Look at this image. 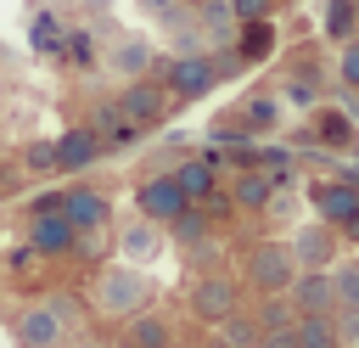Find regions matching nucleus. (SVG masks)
Here are the masks:
<instances>
[{
  "instance_id": "nucleus-1",
  "label": "nucleus",
  "mask_w": 359,
  "mask_h": 348,
  "mask_svg": "<svg viewBox=\"0 0 359 348\" xmlns=\"http://www.w3.org/2000/svg\"><path fill=\"white\" fill-rule=\"evenodd\" d=\"M157 84L168 90V101H196V95H208V90L219 84V62H213L208 51L174 56V62L163 67V79H157Z\"/></svg>"
},
{
  "instance_id": "nucleus-2",
  "label": "nucleus",
  "mask_w": 359,
  "mask_h": 348,
  "mask_svg": "<svg viewBox=\"0 0 359 348\" xmlns=\"http://www.w3.org/2000/svg\"><path fill=\"white\" fill-rule=\"evenodd\" d=\"M146 297H151V281L140 275V269H101V281H95V303L107 309V314H118V320H129L135 309H146Z\"/></svg>"
},
{
  "instance_id": "nucleus-3",
  "label": "nucleus",
  "mask_w": 359,
  "mask_h": 348,
  "mask_svg": "<svg viewBox=\"0 0 359 348\" xmlns=\"http://www.w3.org/2000/svg\"><path fill=\"white\" fill-rule=\"evenodd\" d=\"M163 112H168V90L146 73V79H123V90H118V118L129 123V129H151V123H163Z\"/></svg>"
},
{
  "instance_id": "nucleus-4",
  "label": "nucleus",
  "mask_w": 359,
  "mask_h": 348,
  "mask_svg": "<svg viewBox=\"0 0 359 348\" xmlns=\"http://www.w3.org/2000/svg\"><path fill=\"white\" fill-rule=\"evenodd\" d=\"M292 275H297V264H292V253L280 247V241H258L252 253H247V281L258 286V292H286L292 286Z\"/></svg>"
},
{
  "instance_id": "nucleus-5",
  "label": "nucleus",
  "mask_w": 359,
  "mask_h": 348,
  "mask_svg": "<svg viewBox=\"0 0 359 348\" xmlns=\"http://www.w3.org/2000/svg\"><path fill=\"white\" fill-rule=\"evenodd\" d=\"M135 208H140V219H151V225H168L180 208H191V196L174 185V174H151V180H140V191H135Z\"/></svg>"
},
{
  "instance_id": "nucleus-6",
  "label": "nucleus",
  "mask_w": 359,
  "mask_h": 348,
  "mask_svg": "<svg viewBox=\"0 0 359 348\" xmlns=\"http://www.w3.org/2000/svg\"><path fill=\"white\" fill-rule=\"evenodd\" d=\"M73 236H79V230L67 225L62 208L28 219V253H39V258H62V253H73Z\"/></svg>"
},
{
  "instance_id": "nucleus-7",
  "label": "nucleus",
  "mask_w": 359,
  "mask_h": 348,
  "mask_svg": "<svg viewBox=\"0 0 359 348\" xmlns=\"http://www.w3.org/2000/svg\"><path fill=\"white\" fill-rule=\"evenodd\" d=\"M292 309L297 314H331L337 309V292H331V269H297L292 286H286Z\"/></svg>"
},
{
  "instance_id": "nucleus-8",
  "label": "nucleus",
  "mask_w": 359,
  "mask_h": 348,
  "mask_svg": "<svg viewBox=\"0 0 359 348\" xmlns=\"http://www.w3.org/2000/svg\"><path fill=\"white\" fill-rule=\"evenodd\" d=\"M67 342V326L50 314V303H34L17 314V348H62Z\"/></svg>"
},
{
  "instance_id": "nucleus-9",
  "label": "nucleus",
  "mask_w": 359,
  "mask_h": 348,
  "mask_svg": "<svg viewBox=\"0 0 359 348\" xmlns=\"http://www.w3.org/2000/svg\"><path fill=\"white\" fill-rule=\"evenodd\" d=\"M286 253H292L297 269H331V258H337V230H331V225H303Z\"/></svg>"
},
{
  "instance_id": "nucleus-10",
  "label": "nucleus",
  "mask_w": 359,
  "mask_h": 348,
  "mask_svg": "<svg viewBox=\"0 0 359 348\" xmlns=\"http://www.w3.org/2000/svg\"><path fill=\"white\" fill-rule=\"evenodd\" d=\"M107 73H118V79H146V73H157V56H151V45H146L140 34H123V39H112V51H107Z\"/></svg>"
},
{
  "instance_id": "nucleus-11",
  "label": "nucleus",
  "mask_w": 359,
  "mask_h": 348,
  "mask_svg": "<svg viewBox=\"0 0 359 348\" xmlns=\"http://www.w3.org/2000/svg\"><path fill=\"white\" fill-rule=\"evenodd\" d=\"M56 146V168H67V174H84L95 157H101V135L90 129V123H73L62 140H50Z\"/></svg>"
},
{
  "instance_id": "nucleus-12",
  "label": "nucleus",
  "mask_w": 359,
  "mask_h": 348,
  "mask_svg": "<svg viewBox=\"0 0 359 348\" xmlns=\"http://www.w3.org/2000/svg\"><path fill=\"white\" fill-rule=\"evenodd\" d=\"M191 309H196V320L219 326L224 314H236V286H230L224 275H202V281H196V292H191Z\"/></svg>"
},
{
  "instance_id": "nucleus-13",
  "label": "nucleus",
  "mask_w": 359,
  "mask_h": 348,
  "mask_svg": "<svg viewBox=\"0 0 359 348\" xmlns=\"http://www.w3.org/2000/svg\"><path fill=\"white\" fill-rule=\"evenodd\" d=\"M191 17H196V34H202V45H208V51H219V45H230V39H236L230 0H196V6H191Z\"/></svg>"
},
{
  "instance_id": "nucleus-14",
  "label": "nucleus",
  "mask_w": 359,
  "mask_h": 348,
  "mask_svg": "<svg viewBox=\"0 0 359 348\" xmlns=\"http://www.w3.org/2000/svg\"><path fill=\"white\" fill-rule=\"evenodd\" d=\"M62 213H67L73 230H101L107 225V196L90 191V185H73V191H62Z\"/></svg>"
},
{
  "instance_id": "nucleus-15",
  "label": "nucleus",
  "mask_w": 359,
  "mask_h": 348,
  "mask_svg": "<svg viewBox=\"0 0 359 348\" xmlns=\"http://www.w3.org/2000/svg\"><path fill=\"white\" fill-rule=\"evenodd\" d=\"M314 208H320V219H325V225H342V219H353V213H359V185H348V180L314 185Z\"/></svg>"
},
{
  "instance_id": "nucleus-16",
  "label": "nucleus",
  "mask_w": 359,
  "mask_h": 348,
  "mask_svg": "<svg viewBox=\"0 0 359 348\" xmlns=\"http://www.w3.org/2000/svg\"><path fill=\"white\" fill-rule=\"evenodd\" d=\"M174 185H180L191 202H213V185H219V174H213V157H185V163L174 168Z\"/></svg>"
},
{
  "instance_id": "nucleus-17",
  "label": "nucleus",
  "mask_w": 359,
  "mask_h": 348,
  "mask_svg": "<svg viewBox=\"0 0 359 348\" xmlns=\"http://www.w3.org/2000/svg\"><path fill=\"white\" fill-rule=\"evenodd\" d=\"M123 342H129V348H174V326H168L163 314H146V309H135V314H129V331H123Z\"/></svg>"
},
{
  "instance_id": "nucleus-18",
  "label": "nucleus",
  "mask_w": 359,
  "mask_h": 348,
  "mask_svg": "<svg viewBox=\"0 0 359 348\" xmlns=\"http://www.w3.org/2000/svg\"><path fill=\"white\" fill-rule=\"evenodd\" d=\"M275 51V28H269V17H258V22H236V56L241 62H264Z\"/></svg>"
},
{
  "instance_id": "nucleus-19",
  "label": "nucleus",
  "mask_w": 359,
  "mask_h": 348,
  "mask_svg": "<svg viewBox=\"0 0 359 348\" xmlns=\"http://www.w3.org/2000/svg\"><path fill=\"white\" fill-rule=\"evenodd\" d=\"M292 342L297 348H337L342 337H337V320L331 314H297L292 320Z\"/></svg>"
},
{
  "instance_id": "nucleus-20",
  "label": "nucleus",
  "mask_w": 359,
  "mask_h": 348,
  "mask_svg": "<svg viewBox=\"0 0 359 348\" xmlns=\"http://www.w3.org/2000/svg\"><path fill=\"white\" fill-rule=\"evenodd\" d=\"M62 39H67L62 17H56V11H34V22H28V45H34L39 56H62Z\"/></svg>"
},
{
  "instance_id": "nucleus-21",
  "label": "nucleus",
  "mask_w": 359,
  "mask_h": 348,
  "mask_svg": "<svg viewBox=\"0 0 359 348\" xmlns=\"http://www.w3.org/2000/svg\"><path fill=\"white\" fill-rule=\"evenodd\" d=\"M280 123V101L275 95H252L241 112H236V129L241 135H264V129H275Z\"/></svg>"
},
{
  "instance_id": "nucleus-22",
  "label": "nucleus",
  "mask_w": 359,
  "mask_h": 348,
  "mask_svg": "<svg viewBox=\"0 0 359 348\" xmlns=\"http://www.w3.org/2000/svg\"><path fill=\"white\" fill-rule=\"evenodd\" d=\"M230 196H236L241 208H252V213H258V208H269V202H275V180H269V168H247V174L236 180V191H230Z\"/></svg>"
},
{
  "instance_id": "nucleus-23",
  "label": "nucleus",
  "mask_w": 359,
  "mask_h": 348,
  "mask_svg": "<svg viewBox=\"0 0 359 348\" xmlns=\"http://www.w3.org/2000/svg\"><path fill=\"white\" fill-rule=\"evenodd\" d=\"M359 34V6L353 0H325V39H353Z\"/></svg>"
},
{
  "instance_id": "nucleus-24",
  "label": "nucleus",
  "mask_w": 359,
  "mask_h": 348,
  "mask_svg": "<svg viewBox=\"0 0 359 348\" xmlns=\"http://www.w3.org/2000/svg\"><path fill=\"white\" fill-rule=\"evenodd\" d=\"M168 225H174V241H180V247H196V241H208V219L196 213V202H191V208H180Z\"/></svg>"
},
{
  "instance_id": "nucleus-25",
  "label": "nucleus",
  "mask_w": 359,
  "mask_h": 348,
  "mask_svg": "<svg viewBox=\"0 0 359 348\" xmlns=\"http://www.w3.org/2000/svg\"><path fill=\"white\" fill-rule=\"evenodd\" d=\"M331 292H337V309H359V264H337Z\"/></svg>"
},
{
  "instance_id": "nucleus-26",
  "label": "nucleus",
  "mask_w": 359,
  "mask_h": 348,
  "mask_svg": "<svg viewBox=\"0 0 359 348\" xmlns=\"http://www.w3.org/2000/svg\"><path fill=\"white\" fill-rule=\"evenodd\" d=\"M123 253H129V258H151V253H157V225H151V219L129 225V230H123Z\"/></svg>"
},
{
  "instance_id": "nucleus-27",
  "label": "nucleus",
  "mask_w": 359,
  "mask_h": 348,
  "mask_svg": "<svg viewBox=\"0 0 359 348\" xmlns=\"http://www.w3.org/2000/svg\"><path fill=\"white\" fill-rule=\"evenodd\" d=\"M337 79H342L348 90H359V34L342 39V51H337Z\"/></svg>"
},
{
  "instance_id": "nucleus-28",
  "label": "nucleus",
  "mask_w": 359,
  "mask_h": 348,
  "mask_svg": "<svg viewBox=\"0 0 359 348\" xmlns=\"http://www.w3.org/2000/svg\"><path fill=\"white\" fill-rule=\"evenodd\" d=\"M22 168L50 174V168H56V146H50V140H28V146H22Z\"/></svg>"
},
{
  "instance_id": "nucleus-29",
  "label": "nucleus",
  "mask_w": 359,
  "mask_h": 348,
  "mask_svg": "<svg viewBox=\"0 0 359 348\" xmlns=\"http://www.w3.org/2000/svg\"><path fill=\"white\" fill-rule=\"evenodd\" d=\"M62 51H67V62H95V45H90V34L84 28H67V39H62Z\"/></svg>"
},
{
  "instance_id": "nucleus-30",
  "label": "nucleus",
  "mask_w": 359,
  "mask_h": 348,
  "mask_svg": "<svg viewBox=\"0 0 359 348\" xmlns=\"http://www.w3.org/2000/svg\"><path fill=\"white\" fill-rule=\"evenodd\" d=\"M219 326H224V342H230V348H252V331H258L252 320H236V314H224Z\"/></svg>"
},
{
  "instance_id": "nucleus-31",
  "label": "nucleus",
  "mask_w": 359,
  "mask_h": 348,
  "mask_svg": "<svg viewBox=\"0 0 359 348\" xmlns=\"http://www.w3.org/2000/svg\"><path fill=\"white\" fill-rule=\"evenodd\" d=\"M320 135H325L331 146H348V140H353V129L342 123V112H325V118H320Z\"/></svg>"
},
{
  "instance_id": "nucleus-32",
  "label": "nucleus",
  "mask_w": 359,
  "mask_h": 348,
  "mask_svg": "<svg viewBox=\"0 0 359 348\" xmlns=\"http://www.w3.org/2000/svg\"><path fill=\"white\" fill-rule=\"evenodd\" d=\"M230 17L236 22H258V17H269V0H230Z\"/></svg>"
},
{
  "instance_id": "nucleus-33",
  "label": "nucleus",
  "mask_w": 359,
  "mask_h": 348,
  "mask_svg": "<svg viewBox=\"0 0 359 348\" xmlns=\"http://www.w3.org/2000/svg\"><path fill=\"white\" fill-rule=\"evenodd\" d=\"M297 314L286 309V303H264V331H280V326H292Z\"/></svg>"
},
{
  "instance_id": "nucleus-34",
  "label": "nucleus",
  "mask_w": 359,
  "mask_h": 348,
  "mask_svg": "<svg viewBox=\"0 0 359 348\" xmlns=\"http://www.w3.org/2000/svg\"><path fill=\"white\" fill-rule=\"evenodd\" d=\"M258 348H297V342H292V326H280V331H264V337H258Z\"/></svg>"
},
{
  "instance_id": "nucleus-35",
  "label": "nucleus",
  "mask_w": 359,
  "mask_h": 348,
  "mask_svg": "<svg viewBox=\"0 0 359 348\" xmlns=\"http://www.w3.org/2000/svg\"><path fill=\"white\" fill-rule=\"evenodd\" d=\"M135 6H140V11H146V17H157V22H163V17H168V11H174V6H180V0H135Z\"/></svg>"
},
{
  "instance_id": "nucleus-36",
  "label": "nucleus",
  "mask_w": 359,
  "mask_h": 348,
  "mask_svg": "<svg viewBox=\"0 0 359 348\" xmlns=\"http://www.w3.org/2000/svg\"><path fill=\"white\" fill-rule=\"evenodd\" d=\"M56 208H62V191H45V196L34 202V213H56Z\"/></svg>"
},
{
  "instance_id": "nucleus-37",
  "label": "nucleus",
  "mask_w": 359,
  "mask_h": 348,
  "mask_svg": "<svg viewBox=\"0 0 359 348\" xmlns=\"http://www.w3.org/2000/svg\"><path fill=\"white\" fill-rule=\"evenodd\" d=\"M84 6H90V11H107V0H84Z\"/></svg>"
},
{
  "instance_id": "nucleus-38",
  "label": "nucleus",
  "mask_w": 359,
  "mask_h": 348,
  "mask_svg": "<svg viewBox=\"0 0 359 348\" xmlns=\"http://www.w3.org/2000/svg\"><path fill=\"white\" fill-rule=\"evenodd\" d=\"M79 348H112V342H79Z\"/></svg>"
},
{
  "instance_id": "nucleus-39",
  "label": "nucleus",
  "mask_w": 359,
  "mask_h": 348,
  "mask_svg": "<svg viewBox=\"0 0 359 348\" xmlns=\"http://www.w3.org/2000/svg\"><path fill=\"white\" fill-rule=\"evenodd\" d=\"M208 348H230V342H224V337H219V342H208Z\"/></svg>"
},
{
  "instance_id": "nucleus-40",
  "label": "nucleus",
  "mask_w": 359,
  "mask_h": 348,
  "mask_svg": "<svg viewBox=\"0 0 359 348\" xmlns=\"http://www.w3.org/2000/svg\"><path fill=\"white\" fill-rule=\"evenodd\" d=\"M353 348H359V337H353Z\"/></svg>"
},
{
  "instance_id": "nucleus-41",
  "label": "nucleus",
  "mask_w": 359,
  "mask_h": 348,
  "mask_svg": "<svg viewBox=\"0 0 359 348\" xmlns=\"http://www.w3.org/2000/svg\"><path fill=\"white\" fill-rule=\"evenodd\" d=\"M185 6H196V0H185Z\"/></svg>"
},
{
  "instance_id": "nucleus-42",
  "label": "nucleus",
  "mask_w": 359,
  "mask_h": 348,
  "mask_svg": "<svg viewBox=\"0 0 359 348\" xmlns=\"http://www.w3.org/2000/svg\"><path fill=\"white\" fill-rule=\"evenodd\" d=\"M353 112H359V107H353Z\"/></svg>"
},
{
  "instance_id": "nucleus-43",
  "label": "nucleus",
  "mask_w": 359,
  "mask_h": 348,
  "mask_svg": "<svg viewBox=\"0 0 359 348\" xmlns=\"http://www.w3.org/2000/svg\"><path fill=\"white\" fill-rule=\"evenodd\" d=\"M353 6H359V0H353Z\"/></svg>"
}]
</instances>
